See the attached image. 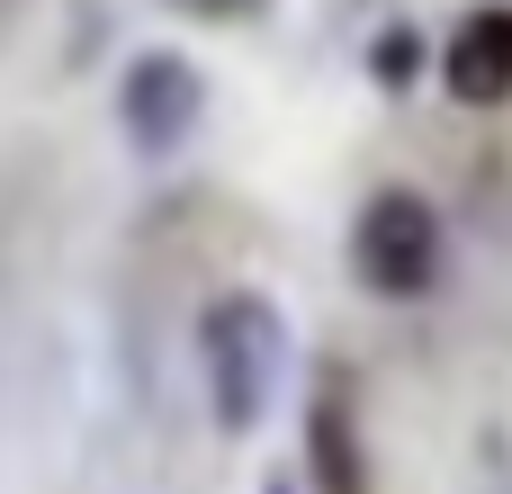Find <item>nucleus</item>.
<instances>
[{"mask_svg": "<svg viewBox=\"0 0 512 494\" xmlns=\"http://www.w3.org/2000/svg\"><path fill=\"white\" fill-rule=\"evenodd\" d=\"M441 90L459 108H504L512 99V9H468L441 45Z\"/></svg>", "mask_w": 512, "mask_h": 494, "instance_id": "4", "label": "nucleus"}, {"mask_svg": "<svg viewBox=\"0 0 512 494\" xmlns=\"http://www.w3.org/2000/svg\"><path fill=\"white\" fill-rule=\"evenodd\" d=\"M171 9H180V18H243L252 0H171Z\"/></svg>", "mask_w": 512, "mask_h": 494, "instance_id": "7", "label": "nucleus"}, {"mask_svg": "<svg viewBox=\"0 0 512 494\" xmlns=\"http://www.w3.org/2000/svg\"><path fill=\"white\" fill-rule=\"evenodd\" d=\"M441 207L423 189H378L360 216H351V279L387 306H414L441 288Z\"/></svg>", "mask_w": 512, "mask_h": 494, "instance_id": "2", "label": "nucleus"}, {"mask_svg": "<svg viewBox=\"0 0 512 494\" xmlns=\"http://www.w3.org/2000/svg\"><path fill=\"white\" fill-rule=\"evenodd\" d=\"M378 81H414V36H405V27L378 36Z\"/></svg>", "mask_w": 512, "mask_h": 494, "instance_id": "6", "label": "nucleus"}, {"mask_svg": "<svg viewBox=\"0 0 512 494\" xmlns=\"http://www.w3.org/2000/svg\"><path fill=\"white\" fill-rule=\"evenodd\" d=\"M198 117H207V81H198V63L189 54H135L126 63V81H117V126H126V144L153 162V153H180L189 135H198Z\"/></svg>", "mask_w": 512, "mask_h": 494, "instance_id": "3", "label": "nucleus"}, {"mask_svg": "<svg viewBox=\"0 0 512 494\" xmlns=\"http://www.w3.org/2000/svg\"><path fill=\"white\" fill-rule=\"evenodd\" d=\"M198 369H207V414L216 432H261L288 378V315L261 288H225L198 315Z\"/></svg>", "mask_w": 512, "mask_h": 494, "instance_id": "1", "label": "nucleus"}, {"mask_svg": "<svg viewBox=\"0 0 512 494\" xmlns=\"http://www.w3.org/2000/svg\"><path fill=\"white\" fill-rule=\"evenodd\" d=\"M270 494H297V477H288V468H279V477H270Z\"/></svg>", "mask_w": 512, "mask_h": 494, "instance_id": "8", "label": "nucleus"}, {"mask_svg": "<svg viewBox=\"0 0 512 494\" xmlns=\"http://www.w3.org/2000/svg\"><path fill=\"white\" fill-rule=\"evenodd\" d=\"M315 494H369V450H360V432H351V405L324 387L315 405H306V468H297Z\"/></svg>", "mask_w": 512, "mask_h": 494, "instance_id": "5", "label": "nucleus"}]
</instances>
